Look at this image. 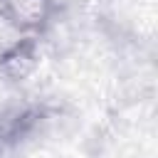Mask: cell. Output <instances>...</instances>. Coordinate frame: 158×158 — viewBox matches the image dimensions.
Masks as SVG:
<instances>
[{"label": "cell", "mask_w": 158, "mask_h": 158, "mask_svg": "<svg viewBox=\"0 0 158 158\" xmlns=\"http://www.w3.org/2000/svg\"><path fill=\"white\" fill-rule=\"evenodd\" d=\"M57 0H0V17L27 37H42L52 25Z\"/></svg>", "instance_id": "obj_1"}, {"label": "cell", "mask_w": 158, "mask_h": 158, "mask_svg": "<svg viewBox=\"0 0 158 158\" xmlns=\"http://www.w3.org/2000/svg\"><path fill=\"white\" fill-rule=\"evenodd\" d=\"M40 64V37L20 35L0 49V79L17 84L35 74Z\"/></svg>", "instance_id": "obj_2"}, {"label": "cell", "mask_w": 158, "mask_h": 158, "mask_svg": "<svg viewBox=\"0 0 158 158\" xmlns=\"http://www.w3.org/2000/svg\"><path fill=\"white\" fill-rule=\"evenodd\" d=\"M0 153H2V151H0Z\"/></svg>", "instance_id": "obj_3"}]
</instances>
